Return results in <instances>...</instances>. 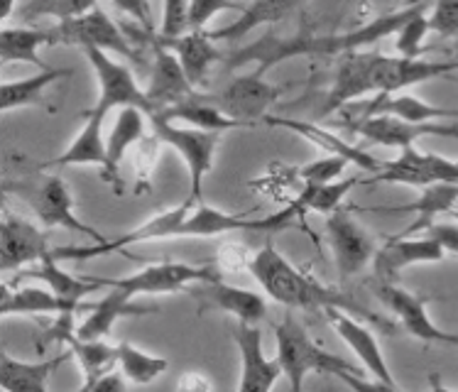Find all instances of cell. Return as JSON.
Listing matches in <instances>:
<instances>
[{
	"label": "cell",
	"mask_w": 458,
	"mask_h": 392,
	"mask_svg": "<svg viewBox=\"0 0 458 392\" xmlns=\"http://www.w3.org/2000/svg\"><path fill=\"white\" fill-rule=\"evenodd\" d=\"M458 72V62L421 59V56H387L377 52H348L338 59L334 84L328 89L321 115L346 108L348 103L370 94H400L411 86L446 79Z\"/></svg>",
	"instance_id": "6da1fadb"
},
{
	"label": "cell",
	"mask_w": 458,
	"mask_h": 392,
	"mask_svg": "<svg viewBox=\"0 0 458 392\" xmlns=\"http://www.w3.org/2000/svg\"><path fill=\"white\" fill-rule=\"evenodd\" d=\"M421 8H427V3H414L407 8L394 10V13H385L377 18L368 20L365 25L356 30H348V32H338V35H314L307 25H301V30L292 38H272L265 35L258 39L255 45L238 49L228 59V66H243L248 62H255L258 69L255 72H270L272 66H277L284 59L292 56H344L348 52H358V49L370 47L380 39L397 35V30L403 28L404 22L420 13Z\"/></svg>",
	"instance_id": "7a4b0ae2"
},
{
	"label": "cell",
	"mask_w": 458,
	"mask_h": 392,
	"mask_svg": "<svg viewBox=\"0 0 458 392\" xmlns=\"http://www.w3.org/2000/svg\"><path fill=\"white\" fill-rule=\"evenodd\" d=\"M250 272L262 287V292L275 302H280L290 309H307V311H327V309H346L351 314H360L363 319H375L363 304L356 299L346 297L336 287H328L324 282L307 277L300 268H294L284 255H282L272 243H267L262 251H258L250 260ZM385 327V324H383Z\"/></svg>",
	"instance_id": "3957f363"
},
{
	"label": "cell",
	"mask_w": 458,
	"mask_h": 392,
	"mask_svg": "<svg viewBox=\"0 0 458 392\" xmlns=\"http://www.w3.org/2000/svg\"><path fill=\"white\" fill-rule=\"evenodd\" d=\"M275 341H277V361L282 365V373L290 380L292 390L300 392L304 388L309 373L334 375L351 388H377L385 390L383 383L375 378L363 380V371L358 365L348 363L338 355L328 354L321 345L309 338L307 328L301 327L297 319L287 314L280 324L275 327Z\"/></svg>",
	"instance_id": "277c9868"
},
{
	"label": "cell",
	"mask_w": 458,
	"mask_h": 392,
	"mask_svg": "<svg viewBox=\"0 0 458 392\" xmlns=\"http://www.w3.org/2000/svg\"><path fill=\"white\" fill-rule=\"evenodd\" d=\"M84 56L94 69L96 81H98V101L91 111L86 113V118H94L98 123H106V118L113 111H121L128 106L142 108V111L152 115V103L148 101V94L142 91L135 76L128 66L113 59L108 52L103 49L89 47L84 49Z\"/></svg>",
	"instance_id": "5b68a950"
},
{
	"label": "cell",
	"mask_w": 458,
	"mask_h": 392,
	"mask_svg": "<svg viewBox=\"0 0 458 392\" xmlns=\"http://www.w3.org/2000/svg\"><path fill=\"white\" fill-rule=\"evenodd\" d=\"M150 123L157 142H165L169 148H174L179 152V158L184 159V165L189 169V199L201 201L204 179L214 167L216 148H218V141H221V132L177 125V123L167 121L159 113H152Z\"/></svg>",
	"instance_id": "8992f818"
},
{
	"label": "cell",
	"mask_w": 458,
	"mask_h": 392,
	"mask_svg": "<svg viewBox=\"0 0 458 392\" xmlns=\"http://www.w3.org/2000/svg\"><path fill=\"white\" fill-rule=\"evenodd\" d=\"M52 30H55L56 45L79 47L81 52L89 47H96L123 56V59L138 62V49L132 47L131 39L123 35L118 25L108 18V13L98 8V5L89 10V13L76 15V18L56 22Z\"/></svg>",
	"instance_id": "52a82bcc"
},
{
	"label": "cell",
	"mask_w": 458,
	"mask_h": 392,
	"mask_svg": "<svg viewBox=\"0 0 458 392\" xmlns=\"http://www.w3.org/2000/svg\"><path fill=\"white\" fill-rule=\"evenodd\" d=\"M18 194L30 204L39 218V224L47 228H66L86 238H91V243H103L106 235L96 231L91 226H86L79 216L74 214V196L69 192L62 177H47L42 184H30V187H18Z\"/></svg>",
	"instance_id": "ba28073f"
},
{
	"label": "cell",
	"mask_w": 458,
	"mask_h": 392,
	"mask_svg": "<svg viewBox=\"0 0 458 392\" xmlns=\"http://www.w3.org/2000/svg\"><path fill=\"white\" fill-rule=\"evenodd\" d=\"M348 131L360 135L363 141L377 148L404 149L417 145L421 138H454L458 141V125L441 121L411 123L393 115H358L353 123H346Z\"/></svg>",
	"instance_id": "9c48e42d"
},
{
	"label": "cell",
	"mask_w": 458,
	"mask_h": 392,
	"mask_svg": "<svg viewBox=\"0 0 458 392\" xmlns=\"http://www.w3.org/2000/svg\"><path fill=\"white\" fill-rule=\"evenodd\" d=\"M370 182L383 184H403V187L424 189L439 182L458 184V158H444L437 152H421L414 145L400 149V158L385 162L380 172H375Z\"/></svg>",
	"instance_id": "30bf717a"
},
{
	"label": "cell",
	"mask_w": 458,
	"mask_h": 392,
	"mask_svg": "<svg viewBox=\"0 0 458 392\" xmlns=\"http://www.w3.org/2000/svg\"><path fill=\"white\" fill-rule=\"evenodd\" d=\"M375 297L383 302V307L400 319L403 328L410 337L427 341V344H446L458 345V334H446L441 331L427 314L431 297H421L417 292H410L400 287L397 282H370Z\"/></svg>",
	"instance_id": "8fae6325"
},
{
	"label": "cell",
	"mask_w": 458,
	"mask_h": 392,
	"mask_svg": "<svg viewBox=\"0 0 458 392\" xmlns=\"http://www.w3.org/2000/svg\"><path fill=\"white\" fill-rule=\"evenodd\" d=\"M280 96V86L265 81L260 72H253V74L235 76L231 84L224 86L218 94L208 96V98H211V103L218 106L228 118L241 121L245 128H248V125H255L258 121H265L270 106H275V101H277Z\"/></svg>",
	"instance_id": "7c38bea8"
},
{
	"label": "cell",
	"mask_w": 458,
	"mask_h": 392,
	"mask_svg": "<svg viewBox=\"0 0 458 392\" xmlns=\"http://www.w3.org/2000/svg\"><path fill=\"white\" fill-rule=\"evenodd\" d=\"M221 275L208 265H187V262H152L145 270L128 277H108V287L138 294H169V292L189 290L197 282L218 280Z\"/></svg>",
	"instance_id": "4fadbf2b"
},
{
	"label": "cell",
	"mask_w": 458,
	"mask_h": 392,
	"mask_svg": "<svg viewBox=\"0 0 458 392\" xmlns=\"http://www.w3.org/2000/svg\"><path fill=\"white\" fill-rule=\"evenodd\" d=\"M327 238L341 280H348L365 270L377 252L373 235L344 209L327 216Z\"/></svg>",
	"instance_id": "5bb4252c"
},
{
	"label": "cell",
	"mask_w": 458,
	"mask_h": 392,
	"mask_svg": "<svg viewBox=\"0 0 458 392\" xmlns=\"http://www.w3.org/2000/svg\"><path fill=\"white\" fill-rule=\"evenodd\" d=\"M444 258H446V251L434 235L427 234L424 238H407V235L400 234L375 252L373 280L397 282V277L407 268L434 265V262H441Z\"/></svg>",
	"instance_id": "9a60e30c"
},
{
	"label": "cell",
	"mask_w": 458,
	"mask_h": 392,
	"mask_svg": "<svg viewBox=\"0 0 458 392\" xmlns=\"http://www.w3.org/2000/svg\"><path fill=\"white\" fill-rule=\"evenodd\" d=\"M47 235L38 226L5 211L0 224V270L10 275L28 265H38L49 255Z\"/></svg>",
	"instance_id": "2e32d148"
},
{
	"label": "cell",
	"mask_w": 458,
	"mask_h": 392,
	"mask_svg": "<svg viewBox=\"0 0 458 392\" xmlns=\"http://www.w3.org/2000/svg\"><path fill=\"white\" fill-rule=\"evenodd\" d=\"M324 314H327V321L334 327V331L356 354V358L363 363V368L370 373V378H375L377 383H383L385 390H397L400 385L394 383L393 371H390V365L385 361L380 344H377L373 331L363 327L358 319L348 317L351 311H346V309H327Z\"/></svg>",
	"instance_id": "e0dca14e"
},
{
	"label": "cell",
	"mask_w": 458,
	"mask_h": 392,
	"mask_svg": "<svg viewBox=\"0 0 458 392\" xmlns=\"http://www.w3.org/2000/svg\"><path fill=\"white\" fill-rule=\"evenodd\" d=\"M233 341L241 351V383L243 392H267L277 383L282 365L277 358H267L262 351L260 328L250 321H238L233 328Z\"/></svg>",
	"instance_id": "ac0fdd59"
},
{
	"label": "cell",
	"mask_w": 458,
	"mask_h": 392,
	"mask_svg": "<svg viewBox=\"0 0 458 392\" xmlns=\"http://www.w3.org/2000/svg\"><path fill=\"white\" fill-rule=\"evenodd\" d=\"M145 94L152 103V113L167 111L172 106L187 101L189 96L197 94V86L189 81L177 55L165 45H155V66H152L150 84L145 89Z\"/></svg>",
	"instance_id": "d6986e66"
},
{
	"label": "cell",
	"mask_w": 458,
	"mask_h": 392,
	"mask_svg": "<svg viewBox=\"0 0 458 392\" xmlns=\"http://www.w3.org/2000/svg\"><path fill=\"white\" fill-rule=\"evenodd\" d=\"M94 309V302H84V299H69L56 294L45 285V287H18L10 292L3 287V302H0V314L3 317H13V314H28V317H38V314H52V317H62V314H89Z\"/></svg>",
	"instance_id": "ffe728a7"
},
{
	"label": "cell",
	"mask_w": 458,
	"mask_h": 392,
	"mask_svg": "<svg viewBox=\"0 0 458 392\" xmlns=\"http://www.w3.org/2000/svg\"><path fill=\"white\" fill-rule=\"evenodd\" d=\"M265 125H272V128H284V131L297 132L300 138L309 141L311 145H317L318 149H324L327 155H336V158H346L351 165H356L358 169L363 172H380L385 167V162L375 159L373 155H368L365 149L356 148L353 142H348L346 138H338L336 132H331L328 128H321L317 123L309 121H294V118H275V115H267L265 118Z\"/></svg>",
	"instance_id": "44dd1931"
},
{
	"label": "cell",
	"mask_w": 458,
	"mask_h": 392,
	"mask_svg": "<svg viewBox=\"0 0 458 392\" xmlns=\"http://www.w3.org/2000/svg\"><path fill=\"white\" fill-rule=\"evenodd\" d=\"M189 294L194 299H201L204 307L224 309L228 314H233L238 321H260L267 314V304L262 294H255L253 290H243V287H233L224 282V277L208 282H197L189 287Z\"/></svg>",
	"instance_id": "7402d4cb"
},
{
	"label": "cell",
	"mask_w": 458,
	"mask_h": 392,
	"mask_svg": "<svg viewBox=\"0 0 458 392\" xmlns=\"http://www.w3.org/2000/svg\"><path fill=\"white\" fill-rule=\"evenodd\" d=\"M108 294L94 302V309L86 314V319L76 327L79 338H103L111 334L113 324L123 317H145V314H157L155 307H142L135 302V294L123 287H108Z\"/></svg>",
	"instance_id": "603a6c76"
},
{
	"label": "cell",
	"mask_w": 458,
	"mask_h": 392,
	"mask_svg": "<svg viewBox=\"0 0 458 392\" xmlns=\"http://www.w3.org/2000/svg\"><path fill=\"white\" fill-rule=\"evenodd\" d=\"M155 45H165L177 55L179 64L184 66L189 81L197 89L206 84V79L211 74V66L221 59V52L216 49V42L204 30H189L179 38H157Z\"/></svg>",
	"instance_id": "cb8c5ba5"
},
{
	"label": "cell",
	"mask_w": 458,
	"mask_h": 392,
	"mask_svg": "<svg viewBox=\"0 0 458 392\" xmlns=\"http://www.w3.org/2000/svg\"><path fill=\"white\" fill-rule=\"evenodd\" d=\"M148 113L135 106L121 108L118 111V121L113 123L111 135L106 138V148H108V165L101 172L103 182H108L113 187L121 189V162L128 155L132 145L145 138V125H148Z\"/></svg>",
	"instance_id": "d4e9b609"
},
{
	"label": "cell",
	"mask_w": 458,
	"mask_h": 392,
	"mask_svg": "<svg viewBox=\"0 0 458 392\" xmlns=\"http://www.w3.org/2000/svg\"><path fill=\"white\" fill-rule=\"evenodd\" d=\"M18 280H39L49 290L69 299H84L98 290H108V277H91V275H69L59 268L55 252H49L45 260H39L35 268H22Z\"/></svg>",
	"instance_id": "484cf974"
},
{
	"label": "cell",
	"mask_w": 458,
	"mask_h": 392,
	"mask_svg": "<svg viewBox=\"0 0 458 392\" xmlns=\"http://www.w3.org/2000/svg\"><path fill=\"white\" fill-rule=\"evenodd\" d=\"M69 355H72V351L55 355L49 361L28 363V361H18V358H13L3 351V355H0V388L5 392H45L52 373L69 361Z\"/></svg>",
	"instance_id": "4316f807"
},
{
	"label": "cell",
	"mask_w": 458,
	"mask_h": 392,
	"mask_svg": "<svg viewBox=\"0 0 458 392\" xmlns=\"http://www.w3.org/2000/svg\"><path fill=\"white\" fill-rule=\"evenodd\" d=\"M360 115H393L411 123L444 121V118H458V108H444L437 103H427L417 96L400 91V94H375V98Z\"/></svg>",
	"instance_id": "83f0119b"
},
{
	"label": "cell",
	"mask_w": 458,
	"mask_h": 392,
	"mask_svg": "<svg viewBox=\"0 0 458 392\" xmlns=\"http://www.w3.org/2000/svg\"><path fill=\"white\" fill-rule=\"evenodd\" d=\"M56 47L55 30L52 28H10L5 25L0 32V62H25V64L49 69L39 59V49Z\"/></svg>",
	"instance_id": "f1b7e54d"
},
{
	"label": "cell",
	"mask_w": 458,
	"mask_h": 392,
	"mask_svg": "<svg viewBox=\"0 0 458 392\" xmlns=\"http://www.w3.org/2000/svg\"><path fill=\"white\" fill-rule=\"evenodd\" d=\"M304 0H253L248 8H245L243 15H238V20L228 22L224 28L211 30L208 35L211 39H243L245 35H250L255 28H262V25H275L280 22L287 15H292L294 10L300 8Z\"/></svg>",
	"instance_id": "f546056e"
},
{
	"label": "cell",
	"mask_w": 458,
	"mask_h": 392,
	"mask_svg": "<svg viewBox=\"0 0 458 392\" xmlns=\"http://www.w3.org/2000/svg\"><path fill=\"white\" fill-rule=\"evenodd\" d=\"M108 165V148L103 138V123L86 118L84 128L76 132L72 145L59 155L49 159L42 167H98L103 172Z\"/></svg>",
	"instance_id": "4dcf8cb0"
},
{
	"label": "cell",
	"mask_w": 458,
	"mask_h": 392,
	"mask_svg": "<svg viewBox=\"0 0 458 392\" xmlns=\"http://www.w3.org/2000/svg\"><path fill=\"white\" fill-rule=\"evenodd\" d=\"M159 115H165L167 121L184 123L189 128H199V131H211V132H225L233 131V128H245L241 121L228 118L218 106L211 103L208 96L194 94L189 96L187 101L172 106L167 111H157Z\"/></svg>",
	"instance_id": "1f68e13d"
},
{
	"label": "cell",
	"mask_w": 458,
	"mask_h": 392,
	"mask_svg": "<svg viewBox=\"0 0 458 392\" xmlns=\"http://www.w3.org/2000/svg\"><path fill=\"white\" fill-rule=\"evenodd\" d=\"M458 204V184H451V182H439V184H429V187L421 189V196L414 201V204L407 206H394V209H387V211H407V214H417L420 221L407 228L403 235H410L420 228H429L431 221L441 214H451Z\"/></svg>",
	"instance_id": "d6a6232c"
},
{
	"label": "cell",
	"mask_w": 458,
	"mask_h": 392,
	"mask_svg": "<svg viewBox=\"0 0 458 392\" xmlns=\"http://www.w3.org/2000/svg\"><path fill=\"white\" fill-rule=\"evenodd\" d=\"M62 76H72L69 69H39V74L20 79V81H3L0 89V111L10 113L18 108H30V106H39L45 89L52 86L56 79Z\"/></svg>",
	"instance_id": "836d02e7"
},
{
	"label": "cell",
	"mask_w": 458,
	"mask_h": 392,
	"mask_svg": "<svg viewBox=\"0 0 458 392\" xmlns=\"http://www.w3.org/2000/svg\"><path fill=\"white\" fill-rule=\"evenodd\" d=\"M358 184V177L336 179V182H327V184H317V182H304V189L294 196L292 204L300 209L301 216L307 214H321L328 216L341 209L344 199L351 194V189Z\"/></svg>",
	"instance_id": "e575fe53"
},
{
	"label": "cell",
	"mask_w": 458,
	"mask_h": 392,
	"mask_svg": "<svg viewBox=\"0 0 458 392\" xmlns=\"http://www.w3.org/2000/svg\"><path fill=\"white\" fill-rule=\"evenodd\" d=\"M118 365H121V373L125 375V380L135 385H148L165 373L169 363L159 355L145 354L128 341H123V344H118Z\"/></svg>",
	"instance_id": "d590c367"
},
{
	"label": "cell",
	"mask_w": 458,
	"mask_h": 392,
	"mask_svg": "<svg viewBox=\"0 0 458 392\" xmlns=\"http://www.w3.org/2000/svg\"><path fill=\"white\" fill-rule=\"evenodd\" d=\"M91 8H96V0H28L22 8H18V18L28 22L38 18H55L62 22L89 13Z\"/></svg>",
	"instance_id": "8d00e7d4"
},
{
	"label": "cell",
	"mask_w": 458,
	"mask_h": 392,
	"mask_svg": "<svg viewBox=\"0 0 458 392\" xmlns=\"http://www.w3.org/2000/svg\"><path fill=\"white\" fill-rule=\"evenodd\" d=\"M429 8V5H427ZM427 8H421L420 13H414L403 28L397 30L394 35V45H397V52L403 56H420L424 52V39L431 32L429 28V15H427Z\"/></svg>",
	"instance_id": "74e56055"
},
{
	"label": "cell",
	"mask_w": 458,
	"mask_h": 392,
	"mask_svg": "<svg viewBox=\"0 0 458 392\" xmlns=\"http://www.w3.org/2000/svg\"><path fill=\"white\" fill-rule=\"evenodd\" d=\"M221 13L243 15L245 5L238 0H189V30H204Z\"/></svg>",
	"instance_id": "f35d334b"
},
{
	"label": "cell",
	"mask_w": 458,
	"mask_h": 392,
	"mask_svg": "<svg viewBox=\"0 0 458 392\" xmlns=\"http://www.w3.org/2000/svg\"><path fill=\"white\" fill-rule=\"evenodd\" d=\"M351 165L346 158H336V155H327V158L311 159L309 165L300 169V177L304 182H317V184H327V182H336L344 177V172Z\"/></svg>",
	"instance_id": "ab89813d"
},
{
	"label": "cell",
	"mask_w": 458,
	"mask_h": 392,
	"mask_svg": "<svg viewBox=\"0 0 458 392\" xmlns=\"http://www.w3.org/2000/svg\"><path fill=\"white\" fill-rule=\"evenodd\" d=\"M189 32V0H165L157 38H179Z\"/></svg>",
	"instance_id": "60d3db41"
},
{
	"label": "cell",
	"mask_w": 458,
	"mask_h": 392,
	"mask_svg": "<svg viewBox=\"0 0 458 392\" xmlns=\"http://www.w3.org/2000/svg\"><path fill=\"white\" fill-rule=\"evenodd\" d=\"M429 28L441 38H458V0H434Z\"/></svg>",
	"instance_id": "b9f144b4"
},
{
	"label": "cell",
	"mask_w": 458,
	"mask_h": 392,
	"mask_svg": "<svg viewBox=\"0 0 458 392\" xmlns=\"http://www.w3.org/2000/svg\"><path fill=\"white\" fill-rule=\"evenodd\" d=\"M118 13L132 18L148 35H155V22L150 15V3L148 0H111Z\"/></svg>",
	"instance_id": "7bdbcfd3"
},
{
	"label": "cell",
	"mask_w": 458,
	"mask_h": 392,
	"mask_svg": "<svg viewBox=\"0 0 458 392\" xmlns=\"http://www.w3.org/2000/svg\"><path fill=\"white\" fill-rule=\"evenodd\" d=\"M427 234L434 235L444 245V251L458 258V224H431Z\"/></svg>",
	"instance_id": "ee69618b"
},
{
	"label": "cell",
	"mask_w": 458,
	"mask_h": 392,
	"mask_svg": "<svg viewBox=\"0 0 458 392\" xmlns=\"http://www.w3.org/2000/svg\"><path fill=\"white\" fill-rule=\"evenodd\" d=\"M125 375L118 373L115 368L108 371V373H103L101 378H96L91 383L81 385V390H108V392H118V390H125V380H123Z\"/></svg>",
	"instance_id": "f6af8a7d"
},
{
	"label": "cell",
	"mask_w": 458,
	"mask_h": 392,
	"mask_svg": "<svg viewBox=\"0 0 458 392\" xmlns=\"http://www.w3.org/2000/svg\"><path fill=\"white\" fill-rule=\"evenodd\" d=\"M179 388L182 390H197V388H201V390H208L211 385L206 383V380H201L197 373H187L182 380H179Z\"/></svg>",
	"instance_id": "bcb514c9"
},
{
	"label": "cell",
	"mask_w": 458,
	"mask_h": 392,
	"mask_svg": "<svg viewBox=\"0 0 458 392\" xmlns=\"http://www.w3.org/2000/svg\"><path fill=\"white\" fill-rule=\"evenodd\" d=\"M15 8H18V0H0V20L8 22L10 15L15 13Z\"/></svg>",
	"instance_id": "7dc6e473"
},
{
	"label": "cell",
	"mask_w": 458,
	"mask_h": 392,
	"mask_svg": "<svg viewBox=\"0 0 458 392\" xmlns=\"http://www.w3.org/2000/svg\"><path fill=\"white\" fill-rule=\"evenodd\" d=\"M451 216L456 218V224H458V206H456V209H454V211H451Z\"/></svg>",
	"instance_id": "c3c4849f"
}]
</instances>
